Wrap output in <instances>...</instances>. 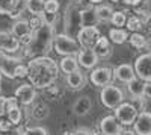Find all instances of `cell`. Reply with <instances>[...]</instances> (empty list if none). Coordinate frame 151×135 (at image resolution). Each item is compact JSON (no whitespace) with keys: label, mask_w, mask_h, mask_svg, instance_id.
Returning <instances> with one entry per match:
<instances>
[{"label":"cell","mask_w":151,"mask_h":135,"mask_svg":"<svg viewBox=\"0 0 151 135\" xmlns=\"http://www.w3.org/2000/svg\"><path fill=\"white\" fill-rule=\"evenodd\" d=\"M59 78V64L50 56H33L27 62V79L36 90H44Z\"/></svg>","instance_id":"1"},{"label":"cell","mask_w":151,"mask_h":135,"mask_svg":"<svg viewBox=\"0 0 151 135\" xmlns=\"http://www.w3.org/2000/svg\"><path fill=\"white\" fill-rule=\"evenodd\" d=\"M55 26H48V24H42L41 28H38L32 33V40L29 44L24 47V53L27 56H44L50 47H53V38H55Z\"/></svg>","instance_id":"2"},{"label":"cell","mask_w":151,"mask_h":135,"mask_svg":"<svg viewBox=\"0 0 151 135\" xmlns=\"http://www.w3.org/2000/svg\"><path fill=\"white\" fill-rule=\"evenodd\" d=\"M53 49L60 56H68V55L76 56L77 52L80 50V46H79L77 40H74L73 36H70L67 33H58L53 38Z\"/></svg>","instance_id":"3"},{"label":"cell","mask_w":151,"mask_h":135,"mask_svg":"<svg viewBox=\"0 0 151 135\" xmlns=\"http://www.w3.org/2000/svg\"><path fill=\"white\" fill-rule=\"evenodd\" d=\"M100 99H101V103L109 108V109H115L121 102H124V91L119 87H115V85H106L103 87L101 93H100Z\"/></svg>","instance_id":"4"},{"label":"cell","mask_w":151,"mask_h":135,"mask_svg":"<svg viewBox=\"0 0 151 135\" xmlns=\"http://www.w3.org/2000/svg\"><path fill=\"white\" fill-rule=\"evenodd\" d=\"M137 109L132 105V102H121L115 108V115L122 126H132L137 117Z\"/></svg>","instance_id":"5"},{"label":"cell","mask_w":151,"mask_h":135,"mask_svg":"<svg viewBox=\"0 0 151 135\" xmlns=\"http://www.w3.org/2000/svg\"><path fill=\"white\" fill-rule=\"evenodd\" d=\"M100 36H101V33L97 26H82L77 32V43L83 49H92Z\"/></svg>","instance_id":"6"},{"label":"cell","mask_w":151,"mask_h":135,"mask_svg":"<svg viewBox=\"0 0 151 135\" xmlns=\"http://www.w3.org/2000/svg\"><path fill=\"white\" fill-rule=\"evenodd\" d=\"M113 79H115V76H113V70L110 67H94L89 75L91 83L98 88H103L106 85L112 83Z\"/></svg>","instance_id":"7"},{"label":"cell","mask_w":151,"mask_h":135,"mask_svg":"<svg viewBox=\"0 0 151 135\" xmlns=\"http://www.w3.org/2000/svg\"><path fill=\"white\" fill-rule=\"evenodd\" d=\"M134 75L144 82L151 81V52L137 56L134 61Z\"/></svg>","instance_id":"8"},{"label":"cell","mask_w":151,"mask_h":135,"mask_svg":"<svg viewBox=\"0 0 151 135\" xmlns=\"http://www.w3.org/2000/svg\"><path fill=\"white\" fill-rule=\"evenodd\" d=\"M12 35L15 36V38L20 41L21 46H26L29 44V41L32 40V33H33V29L30 28V24L27 20H17L14 21V24H12V29H11Z\"/></svg>","instance_id":"9"},{"label":"cell","mask_w":151,"mask_h":135,"mask_svg":"<svg viewBox=\"0 0 151 135\" xmlns=\"http://www.w3.org/2000/svg\"><path fill=\"white\" fill-rule=\"evenodd\" d=\"M14 97L17 99V102L23 106H30L38 97V91L33 85L30 83H23L15 90L14 93Z\"/></svg>","instance_id":"10"},{"label":"cell","mask_w":151,"mask_h":135,"mask_svg":"<svg viewBox=\"0 0 151 135\" xmlns=\"http://www.w3.org/2000/svg\"><path fill=\"white\" fill-rule=\"evenodd\" d=\"M21 62L20 58L9 56V53H0V75L9 79H15V67Z\"/></svg>","instance_id":"11"},{"label":"cell","mask_w":151,"mask_h":135,"mask_svg":"<svg viewBox=\"0 0 151 135\" xmlns=\"http://www.w3.org/2000/svg\"><path fill=\"white\" fill-rule=\"evenodd\" d=\"M20 41L15 38L12 32H6V30H0V50L5 53H11L15 55L20 50Z\"/></svg>","instance_id":"12"},{"label":"cell","mask_w":151,"mask_h":135,"mask_svg":"<svg viewBox=\"0 0 151 135\" xmlns=\"http://www.w3.org/2000/svg\"><path fill=\"white\" fill-rule=\"evenodd\" d=\"M76 58H77L79 65L82 68H86V70H92L98 64V56L95 55L94 49H83V47H80V50L77 52Z\"/></svg>","instance_id":"13"},{"label":"cell","mask_w":151,"mask_h":135,"mask_svg":"<svg viewBox=\"0 0 151 135\" xmlns=\"http://www.w3.org/2000/svg\"><path fill=\"white\" fill-rule=\"evenodd\" d=\"M132 126L136 135H151V112L150 111L139 112Z\"/></svg>","instance_id":"14"},{"label":"cell","mask_w":151,"mask_h":135,"mask_svg":"<svg viewBox=\"0 0 151 135\" xmlns=\"http://www.w3.org/2000/svg\"><path fill=\"white\" fill-rule=\"evenodd\" d=\"M122 131V125L115 115H106L100 121V132L103 135H119Z\"/></svg>","instance_id":"15"},{"label":"cell","mask_w":151,"mask_h":135,"mask_svg":"<svg viewBox=\"0 0 151 135\" xmlns=\"http://www.w3.org/2000/svg\"><path fill=\"white\" fill-rule=\"evenodd\" d=\"M6 115H8V120L14 126H18L21 123L23 112H21L20 103L17 102L15 97H8V100H6Z\"/></svg>","instance_id":"16"},{"label":"cell","mask_w":151,"mask_h":135,"mask_svg":"<svg viewBox=\"0 0 151 135\" xmlns=\"http://www.w3.org/2000/svg\"><path fill=\"white\" fill-rule=\"evenodd\" d=\"M113 76H115V79H118L122 83H127V82H130L132 79L136 78L134 68L130 64H121V65H118L115 70H113Z\"/></svg>","instance_id":"17"},{"label":"cell","mask_w":151,"mask_h":135,"mask_svg":"<svg viewBox=\"0 0 151 135\" xmlns=\"http://www.w3.org/2000/svg\"><path fill=\"white\" fill-rule=\"evenodd\" d=\"M95 55L98 56V59H107L110 55H112V44H110V40L107 36H100L98 41L95 43V46L92 47Z\"/></svg>","instance_id":"18"},{"label":"cell","mask_w":151,"mask_h":135,"mask_svg":"<svg viewBox=\"0 0 151 135\" xmlns=\"http://www.w3.org/2000/svg\"><path fill=\"white\" fill-rule=\"evenodd\" d=\"M85 83H86V78L80 70H76L70 73V75H67V85L73 91H80L85 87Z\"/></svg>","instance_id":"19"},{"label":"cell","mask_w":151,"mask_h":135,"mask_svg":"<svg viewBox=\"0 0 151 135\" xmlns=\"http://www.w3.org/2000/svg\"><path fill=\"white\" fill-rule=\"evenodd\" d=\"M91 108H92V102H91V99H89L88 96H82V97H79V99L74 102V105H73V111H74L76 115L83 117V115H86L88 112L91 111Z\"/></svg>","instance_id":"20"},{"label":"cell","mask_w":151,"mask_h":135,"mask_svg":"<svg viewBox=\"0 0 151 135\" xmlns=\"http://www.w3.org/2000/svg\"><path fill=\"white\" fill-rule=\"evenodd\" d=\"M79 62H77V58L74 55H68V56H62L60 62H59V70H62V73L65 75H70V73L79 70Z\"/></svg>","instance_id":"21"},{"label":"cell","mask_w":151,"mask_h":135,"mask_svg":"<svg viewBox=\"0 0 151 135\" xmlns=\"http://www.w3.org/2000/svg\"><path fill=\"white\" fill-rule=\"evenodd\" d=\"M97 23H98V18L92 6L80 9V26H95Z\"/></svg>","instance_id":"22"},{"label":"cell","mask_w":151,"mask_h":135,"mask_svg":"<svg viewBox=\"0 0 151 135\" xmlns=\"http://www.w3.org/2000/svg\"><path fill=\"white\" fill-rule=\"evenodd\" d=\"M30 114H32V117L35 118V120H44V118H47L48 117V114H50V109H48V106L45 105V103H42V102H38V103H32V108H30Z\"/></svg>","instance_id":"23"},{"label":"cell","mask_w":151,"mask_h":135,"mask_svg":"<svg viewBox=\"0 0 151 135\" xmlns=\"http://www.w3.org/2000/svg\"><path fill=\"white\" fill-rule=\"evenodd\" d=\"M109 40L113 44H124L125 41L129 40V33L122 28H112L109 30Z\"/></svg>","instance_id":"24"},{"label":"cell","mask_w":151,"mask_h":135,"mask_svg":"<svg viewBox=\"0 0 151 135\" xmlns=\"http://www.w3.org/2000/svg\"><path fill=\"white\" fill-rule=\"evenodd\" d=\"M127 90L132 97H141L144 93V81H141L139 78L132 79L130 82H127Z\"/></svg>","instance_id":"25"},{"label":"cell","mask_w":151,"mask_h":135,"mask_svg":"<svg viewBox=\"0 0 151 135\" xmlns=\"http://www.w3.org/2000/svg\"><path fill=\"white\" fill-rule=\"evenodd\" d=\"M21 0H0V15H11L14 12Z\"/></svg>","instance_id":"26"},{"label":"cell","mask_w":151,"mask_h":135,"mask_svg":"<svg viewBox=\"0 0 151 135\" xmlns=\"http://www.w3.org/2000/svg\"><path fill=\"white\" fill-rule=\"evenodd\" d=\"M94 9H95V15H97L98 21H110L113 9L109 5H98Z\"/></svg>","instance_id":"27"},{"label":"cell","mask_w":151,"mask_h":135,"mask_svg":"<svg viewBox=\"0 0 151 135\" xmlns=\"http://www.w3.org/2000/svg\"><path fill=\"white\" fill-rule=\"evenodd\" d=\"M24 8L32 15H38L44 11V0H24Z\"/></svg>","instance_id":"28"},{"label":"cell","mask_w":151,"mask_h":135,"mask_svg":"<svg viewBox=\"0 0 151 135\" xmlns=\"http://www.w3.org/2000/svg\"><path fill=\"white\" fill-rule=\"evenodd\" d=\"M129 43L134 49H145L148 40L145 38L141 32H132V35H129Z\"/></svg>","instance_id":"29"},{"label":"cell","mask_w":151,"mask_h":135,"mask_svg":"<svg viewBox=\"0 0 151 135\" xmlns=\"http://www.w3.org/2000/svg\"><path fill=\"white\" fill-rule=\"evenodd\" d=\"M125 26H127V29L130 32H141L142 28H144V20L139 18L137 15H132L127 18V21H125Z\"/></svg>","instance_id":"30"},{"label":"cell","mask_w":151,"mask_h":135,"mask_svg":"<svg viewBox=\"0 0 151 135\" xmlns=\"http://www.w3.org/2000/svg\"><path fill=\"white\" fill-rule=\"evenodd\" d=\"M110 21H112V24H113L115 28H122V26H125V21H127V15H125L122 11H113Z\"/></svg>","instance_id":"31"},{"label":"cell","mask_w":151,"mask_h":135,"mask_svg":"<svg viewBox=\"0 0 151 135\" xmlns=\"http://www.w3.org/2000/svg\"><path fill=\"white\" fill-rule=\"evenodd\" d=\"M20 135H48V131L44 126H33V128H24Z\"/></svg>","instance_id":"32"},{"label":"cell","mask_w":151,"mask_h":135,"mask_svg":"<svg viewBox=\"0 0 151 135\" xmlns=\"http://www.w3.org/2000/svg\"><path fill=\"white\" fill-rule=\"evenodd\" d=\"M41 18L44 21V24H48V26H55V23L58 21V12H41Z\"/></svg>","instance_id":"33"},{"label":"cell","mask_w":151,"mask_h":135,"mask_svg":"<svg viewBox=\"0 0 151 135\" xmlns=\"http://www.w3.org/2000/svg\"><path fill=\"white\" fill-rule=\"evenodd\" d=\"M132 105L137 109V112L147 111V99H145L144 96H141V97H133V99H132Z\"/></svg>","instance_id":"34"},{"label":"cell","mask_w":151,"mask_h":135,"mask_svg":"<svg viewBox=\"0 0 151 135\" xmlns=\"http://www.w3.org/2000/svg\"><path fill=\"white\" fill-rule=\"evenodd\" d=\"M60 3L58 0H44V11L45 12H58Z\"/></svg>","instance_id":"35"},{"label":"cell","mask_w":151,"mask_h":135,"mask_svg":"<svg viewBox=\"0 0 151 135\" xmlns=\"http://www.w3.org/2000/svg\"><path fill=\"white\" fill-rule=\"evenodd\" d=\"M24 79V78H27V65H24L23 62L17 64L15 67V79Z\"/></svg>","instance_id":"36"},{"label":"cell","mask_w":151,"mask_h":135,"mask_svg":"<svg viewBox=\"0 0 151 135\" xmlns=\"http://www.w3.org/2000/svg\"><path fill=\"white\" fill-rule=\"evenodd\" d=\"M29 21V24H30V28L35 30V29H38V28H41L42 24H44V21H42V18H41V15L38 14V15H32V18L30 20H27Z\"/></svg>","instance_id":"37"},{"label":"cell","mask_w":151,"mask_h":135,"mask_svg":"<svg viewBox=\"0 0 151 135\" xmlns=\"http://www.w3.org/2000/svg\"><path fill=\"white\" fill-rule=\"evenodd\" d=\"M142 96L147 100H151V81L150 82H144V93Z\"/></svg>","instance_id":"38"},{"label":"cell","mask_w":151,"mask_h":135,"mask_svg":"<svg viewBox=\"0 0 151 135\" xmlns=\"http://www.w3.org/2000/svg\"><path fill=\"white\" fill-rule=\"evenodd\" d=\"M6 100H8V97L0 94V117L6 115Z\"/></svg>","instance_id":"39"},{"label":"cell","mask_w":151,"mask_h":135,"mask_svg":"<svg viewBox=\"0 0 151 135\" xmlns=\"http://www.w3.org/2000/svg\"><path fill=\"white\" fill-rule=\"evenodd\" d=\"M74 135H103L101 132H94V131H89V129H77L74 131Z\"/></svg>","instance_id":"40"},{"label":"cell","mask_w":151,"mask_h":135,"mask_svg":"<svg viewBox=\"0 0 151 135\" xmlns=\"http://www.w3.org/2000/svg\"><path fill=\"white\" fill-rule=\"evenodd\" d=\"M121 2L127 6H139L142 3V0H121Z\"/></svg>","instance_id":"41"},{"label":"cell","mask_w":151,"mask_h":135,"mask_svg":"<svg viewBox=\"0 0 151 135\" xmlns=\"http://www.w3.org/2000/svg\"><path fill=\"white\" fill-rule=\"evenodd\" d=\"M144 28L151 33V14H148V15H147V18L144 20Z\"/></svg>","instance_id":"42"},{"label":"cell","mask_w":151,"mask_h":135,"mask_svg":"<svg viewBox=\"0 0 151 135\" xmlns=\"http://www.w3.org/2000/svg\"><path fill=\"white\" fill-rule=\"evenodd\" d=\"M119 135H136V132L132 131V129H122V131L119 132Z\"/></svg>","instance_id":"43"},{"label":"cell","mask_w":151,"mask_h":135,"mask_svg":"<svg viewBox=\"0 0 151 135\" xmlns=\"http://www.w3.org/2000/svg\"><path fill=\"white\" fill-rule=\"evenodd\" d=\"M89 2H91L92 5H100V3L103 2V0H89Z\"/></svg>","instance_id":"44"},{"label":"cell","mask_w":151,"mask_h":135,"mask_svg":"<svg viewBox=\"0 0 151 135\" xmlns=\"http://www.w3.org/2000/svg\"><path fill=\"white\" fill-rule=\"evenodd\" d=\"M64 135H74V132H65Z\"/></svg>","instance_id":"45"},{"label":"cell","mask_w":151,"mask_h":135,"mask_svg":"<svg viewBox=\"0 0 151 135\" xmlns=\"http://www.w3.org/2000/svg\"><path fill=\"white\" fill-rule=\"evenodd\" d=\"M112 3H118V2H121V0H110Z\"/></svg>","instance_id":"46"},{"label":"cell","mask_w":151,"mask_h":135,"mask_svg":"<svg viewBox=\"0 0 151 135\" xmlns=\"http://www.w3.org/2000/svg\"><path fill=\"white\" fill-rule=\"evenodd\" d=\"M0 83H2V75H0Z\"/></svg>","instance_id":"47"}]
</instances>
